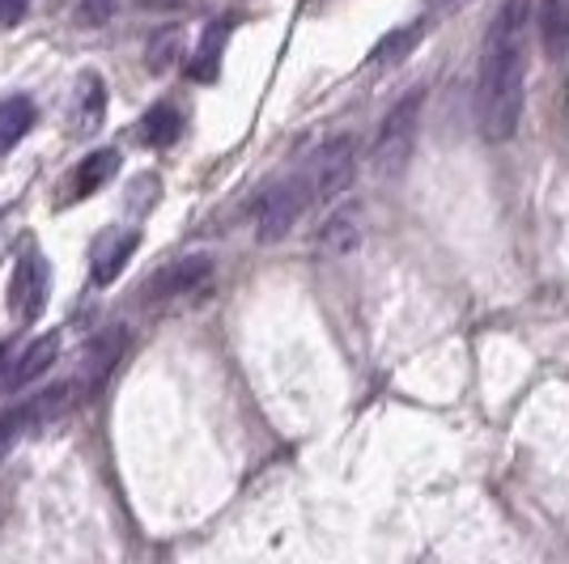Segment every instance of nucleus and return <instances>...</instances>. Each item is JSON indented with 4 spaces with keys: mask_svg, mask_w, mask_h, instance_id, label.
I'll return each instance as SVG.
<instances>
[{
    "mask_svg": "<svg viewBox=\"0 0 569 564\" xmlns=\"http://www.w3.org/2000/svg\"><path fill=\"white\" fill-rule=\"evenodd\" d=\"M527 18L531 0H506L485 34L480 81H476V119L485 141H510L522 123L527 98Z\"/></svg>",
    "mask_w": 569,
    "mask_h": 564,
    "instance_id": "1",
    "label": "nucleus"
},
{
    "mask_svg": "<svg viewBox=\"0 0 569 564\" xmlns=\"http://www.w3.org/2000/svg\"><path fill=\"white\" fill-rule=\"evenodd\" d=\"M421 107H426V90H412L408 98H400L387 119H382L379 137H375V170L382 179H400L412 158V144H417V128H421Z\"/></svg>",
    "mask_w": 569,
    "mask_h": 564,
    "instance_id": "2",
    "label": "nucleus"
},
{
    "mask_svg": "<svg viewBox=\"0 0 569 564\" xmlns=\"http://www.w3.org/2000/svg\"><path fill=\"white\" fill-rule=\"evenodd\" d=\"M302 174H307V188L315 204L336 200L340 191L353 183V174H357V141L353 137L328 141L319 153H310V162L302 165Z\"/></svg>",
    "mask_w": 569,
    "mask_h": 564,
    "instance_id": "3",
    "label": "nucleus"
},
{
    "mask_svg": "<svg viewBox=\"0 0 569 564\" xmlns=\"http://www.w3.org/2000/svg\"><path fill=\"white\" fill-rule=\"evenodd\" d=\"M315 200H310V188H307V174L298 170V174H289L284 183H277L272 191H263L260 200V216H256V234L260 242H281L298 221H302V212L310 209Z\"/></svg>",
    "mask_w": 569,
    "mask_h": 564,
    "instance_id": "4",
    "label": "nucleus"
},
{
    "mask_svg": "<svg viewBox=\"0 0 569 564\" xmlns=\"http://www.w3.org/2000/svg\"><path fill=\"white\" fill-rule=\"evenodd\" d=\"M72 400V382L64 386H51L43 395H34V400L18 403V407H4L0 412V463L9 459V450L22 442L30 429H39V424H48L51 416H60Z\"/></svg>",
    "mask_w": 569,
    "mask_h": 564,
    "instance_id": "5",
    "label": "nucleus"
},
{
    "mask_svg": "<svg viewBox=\"0 0 569 564\" xmlns=\"http://www.w3.org/2000/svg\"><path fill=\"white\" fill-rule=\"evenodd\" d=\"M48 289H51V268L43 251H22L13 281H9V310L18 323H34L48 310Z\"/></svg>",
    "mask_w": 569,
    "mask_h": 564,
    "instance_id": "6",
    "label": "nucleus"
},
{
    "mask_svg": "<svg viewBox=\"0 0 569 564\" xmlns=\"http://www.w3.org/2000/svg\"><path fill=\"white\" fill-rule=\"evenodd\" d=\"M123 349H128V331L123 328H111V331H102V335H94V344L81 353V365H77V377H72V395H81V400L98 395V391L107 386V377L116 374Z\"/></svg>",
    "mask_w": 569,
    "mask_h": 564,
    "instance_id": "7",
    "label": "nucleus"
},
{
    "mask_svg": "<svg viewBox=\"0 0 569 564\" xmlns=\"http://www.w3.org/2000/svg\"><path fill=\"white\" fill-rule=\"evenodd\" d=\"M213 276V259L209 255H183L167 263L153 281L144 284V302H174V298H188L200 284Z\"/></svg>",
    "mask_w": 569,
    "mask_h": 564,
    "instance_id": "8",
    "label": "nucleus"
},
{
    "mask_svg": "<svg viewBox=\"0 0 569 564\" xmlns=\"http://www.w3.org/2000/svg\"><path fill=\"white\" fill-rule=\"evenodd\" d=\"M60 356V335H39L22 353L9 356V370L0 377V391H26L34 377H43Z\"/></svg>",
    "mask_w": 569,
    "mask_h": 564,
    "instance_id": "9",
    "label": "nucleus"
},
{
    "mask_svg": "<svg viewBox=\"0 0 569 564\" xmlns=\"http://www.w3.org/2000/svg\"><path fill=\"white\" fill-rule=\"evenodd\" d=\"M361 246V209H340L332 212L319 234H315V251L323 259H340V255H353Z\"/></svg>",
    "mask_w": 569,
    "mask_h": 564,
    "instance_id": "10",
    "label": "nucleus"
},
{
    "mask_svg": "<svg viewBox=\"0 0 569 564\" xmlns=\"http://www.w3.org/2000/svg\"><path fill=\"white\" fill-rule=\"evenodd\" d=\"M102 115H107V81L98 72H81L77 81V94H72V132L77 137H94L102 128Z\"/></svg>",
    "mask_w": 569,
    "mask_h": 564,
    "instance_id": "11",
    "label": "nucleus"
},
{
    "mask_svg": "<svg viewBox=\"0 0 569 564\" xmlns=\"http://www.w3.org/2000/svg\"><path fill=\"white\" fill-rule=\"evenodd\" d=\"M137 246H141V234L137 230H123V234H111L102 238L94 246V284H111L128 268V259L137 255Z\"/></svg>",
    "mask_w": 569,
    "mask_h": 564,
    "instance_id": "12",
    "label": "nucleus"
},
{
    "mask_svg": "<svg viewBox=\"0 0 569 564\" xmlns=\"http://www.w3.org/2000/svg\"><path fill=\"white\" fill-rule=\"evenodd\" d=\"M116 170H119L116 149H94V153H86L81 165L72 170V200H86V195L102 191V183L116 179Z\"/></svg>",
    "mask_w": 569,
    "mask_h": 564,
    "instance_id": "13",
    "label": "nucleus"
},
{
    "mask_svg": "<svg viewBox=\"0 0 569 564\" xmlns=\"http://www.w3.org/2000/svg\"><path fill=\"white\" fill-rule=\"evenodd\" d=\"M179 132H183V115H179L170 102L149 107V111H144V119L137 123V141L149 144V149H167V144L179 141Z\"/></svg>",
    "mask_w": 569,
    "mask_h": 564,
    "instance_id": "14",
    "label": "nucleus"
},
{
    "mask_svg": "<svg viewBox=\"0 0 569 564\" xmlns=\"http://www.w3.org/2000/svg\"><path fill=\"white\" fill-rule=\"evenodd\" d=\"M540 43L548 60L569 51V0H540Z\"/></svg>",
    "mask_w": 569,
    "mask_h": 564,
    "instance_id": "15",
    "label": "nucleus"
},
{
    "mask_svg": "<svg viewBox=\"0 0 569 564\" xmlns=\"http://www.w3.org/2000/svg\"><path fill=\"white\" fill-rule=\"evenodd\" d=\"M34 128V102L30 98H4L0 102V153L13 149Z\"/></svg>",
    "mask_w": 569,
    "mask_h": 564,
    "instance_id": "16",
    "label": "nucleus"
},
{
    "mask_svg": "<svg viewBox=\"0 0 569 564\" xmlns=\"http://www.w3.org/2000/svg\"><path fill=\"white\" fill-rule=\"evenodd\" d=\"M226 39H230V22H217V26H209V30H204V39H200V48H196V60H191V69H188L196 81H213V77H217Z\"/></svg>",
    "mask_w": 569,
    "mask_h": 564,
    "instance_id": "17",
    "label": "nucleus"
},
{
    "mask_svg": "<svg viewBox=\"0 0 569 564\" xmlns=\"http://www.w3.org/2000/svg\"><path fill=\"white\" fill-rule=\"evenodd\" d=\"M421 34H426V26H421V22L403 26V30H391L379 48H375V60H379V64H400L403 56L421 43Z\"/></svg>",
    "mask_w": 569,
    "mask_h": 564,
    "instance_id": "18",
    "label": "nucleus"
},
{
    "mask_svg": "<svg viewBox=\"0 0 569 564\" xmlns=\"http://www.w3.org/2000/svg\"><path fill=\"white\" fill-rule=\"evenodd\" d=\"M107 18H111V0H86L77 9V22L81 26H102Z\"/></svg>",
    "mask_w": 569,
    "mask_h": 564,
    "instance_id": "19",
    "label": "nucleus"
},
{
    "mask_svg": "<svg viewBox=\"0 0 569 564\" xmlns=\"http://www.w3.org/2000/svg\"><path fill=\"white\" fill-rule=\"evenodd\" d=\"M167 51H174V34H162V39H158V43L149 48V69H153V72L167 69V64H170Z\"/></svg>",
    "mask_w": 569,
    "mask_h": 564,
    "instance_id": "20",
    "label": "nucleus"
},
{
    "mask_svg": "<svg viewBox=\"0 0 569 564\" xmlns=\"http://www.w3.org/2000/svg\"><path fill=\"white\" fill-rule=\"evenodd\" d=\"M26 0H0V26H22Z\"/></svg>",
    "mask_w": 569,
    "mask_h": 564,
    "instance_id": "21",
    "label": "nucleus"
},
{
    "mask_svg": "<svg viewBox=\"0 0 569 564\" xmlns=\"http://www.w3.org/2000/svg\"><path fill=\"white\" fill-rule=\"evenodd\" d=\"M141 4H149V9H170V4H179V0H141Z\"/></svg>",
    "mask_w": 569,
    "mask_h": 564,
    "instance_id": "22",
    "label": "nucleus"
},
{
    "mask_svg": "<svg viewBox=\"0 0 569 564\" xmlns=\"http://www.w3.org/2000/svg\"><path fill=\"white\" fill-rule=\"evenodd\" d=\"M429 9H442V4H447V0H426Z\"/></svg>",
    "mask_w": 569,
    "mask_h": 564,
    "instance_id": "23",
    "label": "nucleus"
}]
</instances>
